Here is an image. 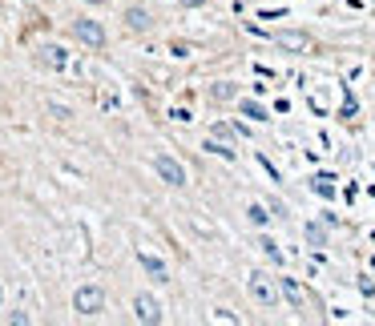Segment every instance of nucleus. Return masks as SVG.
I'll return each instance as SVG.
<instances>
[{
    "label": "nucleus",
    "mask_w": 375,
    "mask_h": 326,
    "mask_svg": "<svg viewBox=\"0 0 375 326\" xmlns=\"http://www.w3.org/2000/svg\"><path fill=\"white\" fill-rule=\"evenodd\" d=\"M154 173L165 181V185H186V169H182V162H174L170 153H154Z\"/></svg>",
    "instance_id": "1"
},
{
    "label": "nucleus",
    "mask_w": 375,
    "mask_h": 326,
    "mask_svg": "<svg viewBox=\"0 0 375 326\" xmlns=\"http://www.w3.org/2000/svg\"><path fill=\"white\" fill-rule=\"evenodd\" d=\"M73 310L77 314H101L105 310V290L101 286H81V290L73 294Z\"/></svg>",
    "instance_id": "2"
},
{
    "label": "nucleus",
    "mask_w": 375,
    "mask_h": 326,
    "mask_svg": "<svg viewBox=\"0 0 375 326\" xmlns=\"http://www.w3.org/2000/svg\"><path fill=\"white\" fill-rule=\"evenodd\" d=\"M246 290H250V298H254L259 306H275L278 302V286L266 274H250L246 278Z\"/></svg>",
    "instance_id": "3"
},
{
    "label": "nucleus",
    "mask_w": 375,
    "mask_h": 326,
    "mask_svg": "<svg viewBox=\"0 0 375 326\" xmlns=\"http://www.w3.org/2000/svg\"><path fill=\"white\" fill-rule=\"evenodd\" d=\"M73 36L81 41V45H89V49H101L105 45V29H101L97 20H73Z\"/></svg>",
    "instance_id": "4"
},
{
    "label": "nucleus",
    "mask_w": 375,
    "mask_h": 326,
    "mask_svg": "<svg viewBox=\"0 0 375 326\" xmlns=\"http://www.w3.org/2000/svg\"><path fill=\"white\" fill-rule=\"evenodd\" d=\"M133 314H137V323H162V306H158V298H149V294H137V298H133Z\"/></svg>",
    "instance_id": "5"
},
{
    "label": "nucleus",
    "mask_w": 375,
    "mask_h": 326,
    "mask_svg": "<svg viewBox=\"0 0 375 326\" xmlns=\"http://www.w3.org/2000/svg\"><path fill=\"white\" fill-rule=\"evenodd\" d=\"M36 61H41L45 69H65L69 65V57H65L61 45H41V49H36Z\"/></svg>",
    "instance_id": "6"
},
{
    "label": "nucleus",
    "mask_w": 375,
    "mask_h": 326,
    "mask_svg": "<svg viewBox=\"0 0 375 326\" xmlns=\"http://www.w3.org/2000/svg\"><path fill=\"white\" fill-rule=\"evenodd\" d=\"M137 262H142V270H146L154 282H170V266H165L162 258H154V254H146V250H142V254H137Z\"/></svg>",
    "instance_id": "7"
},
{
    "label": "nucleus",
    "mask_w": 375,
    "mask_h": 326,
    "mask_svg": "<svg viewBox=\"0 0 375 326\" xmlns=\"http://www.w3.org/2000/svg\"><path fill=\"white\" fill-rule=\"evenodd\" d=\"M278 290L287 294V302H291L294 310H303V306H307V290H303V286H299L294 278H278Z\"/></svg>",
    "instance_id": "8"
},
{
    "label": "nucleus",
    "mask_w": 375,
    "mask_h": 326,
    "mask_svg": "<svg viewBox=\"0 0 375 326\" xmlns=\"http://www.w3.org/2000/svg\"><path fill=\"white\" fill-rule=\"evenodd\" d=\"M125 24H130L133 33H146V29L154 24V20H149V13H146V8H130V13H125Z\"/></svg>",
    "instance_id": "9"
},
{
    "label": "nucleus",
    "mask_w": 375,
    "mask_h": 326,
    "mask_svg": "<svg viewBox=\"0 0 375 326\" xmlns=\"http://www.w3.org/2000/svg\"><path fill=\"white\" fill-rule=\"evenodd\" d=\"M278 45H287V49H307L311 36L307 33H278Z\"/></svg>",
    "instance_id": "10"
},
{
    "label": "nucleus",
    "mask_w": 375,
    "mask_h": 326,
    "mask_svg": "<svg viewBox=\"0 0 375 326\" xmlns=\"http://www.w3.org/2000/svg\"><path fill=\"white\" fill-rule=\"evenodd\" d=\"M243 113L254 117V121H271V117H266V109H262L259 101H243Z\"/></svg>",
    "instance_id": "11"
},
{
    "label": "nucleus",
    "mask_w": 375,
    "mask_h": 326,
    "mask_svg": "<svg viewBox=\"0 0 375 326\" xmlns=\"http://www.w3.org/2000/svg\"><path fill=\"white\" fill-rule=\"evenodd\" d=\"M259 246H262V254H266V258H275V262H282V250H278L275 242H271V238H259Z\"/></svg>",
    "instance_id": "12"
},
{
    "label": "nucleus",
    "mask_w": 375,
    "mask_h": 326,
    "mask_svg": "<svg viewBox=\"0 0 375 326\" xmlns=\"http://www.w3.org/2000/svg\"><path fill=\"white\" fill-rule=\"evenodd\" d=\"M307 242L311 246H323L327 242V229L323 226H307Z\"/></svg>",
    "instance_id": "13"
},
{
    "label": "nucleus",
    "mask_w": 375,
    "mask_h": 326,
    "mask_svg": "<svg viewBox=\"0 0 375 326\" xmlns=\"http://www.w3.org/2000/svg\"><path fill=\"white\" fill-rule=\"evenodd\" d=\"M250 222H254V226H266V218H271V213H266V206H250Z\"/></svg>",
    "instance_id": "14"
},
{
    "label": "nucleus",
    "mask_w": 375,
    "mask_h": 326,
    "mask_svg": "<svg viewBox=\"0 0 375 326\" xmlns=\"http://www.w3.org/2000/svg\"><path fill=\"white\" fill-rule=\"evenodd\" d=\"M210 97H218V101H230V97H234V85H214V89H210Z\"/></svg>",
    "instance_id": "15"
},
{
    "label": "nucleus",
    "mask_w": 375,
    "mask_h": 326,
    "mask_svg": "<svg viewBox=\"0 0 375 326\" xmlns=\"http://www.w3.org/2000/svg\"><path fill=\"white\" fill-rule=\"evenodd\" d=\"M315 190H319L323 197H331V194H335V185H331V178H315Z\"/></svg>",
    "instance_id": "16"
},
{
    "label": "nucleus",
    "mask_w": 375,
    "mask_h": 326,
    "mask_svg": "<svg viewBox=\"0 0 375 326\" xmlns=\"http://www.w3.org/2000/svg\"><path fill=\"white\" fill-rule=\"evenodd\" d=\"M0 298H4V290H0Z\"/></svg>",
    "instance_id": "17"
}]
</instances>
